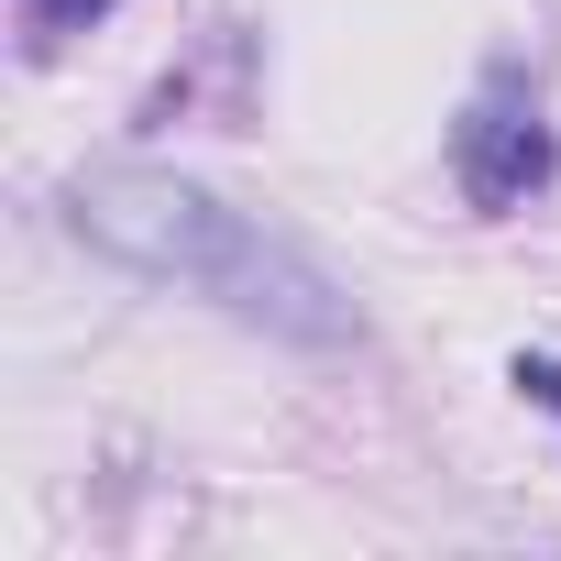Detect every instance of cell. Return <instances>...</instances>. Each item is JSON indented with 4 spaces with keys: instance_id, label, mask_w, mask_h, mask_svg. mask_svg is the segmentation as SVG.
Segmentation results:
<instances>
[{
    "instance_id": "2",
    "label": "cell",
    "mask_w": 561,
    "mask_h": 561,
    "mask_svg": "<svg viewBox=\"0 0 561 561\" xmlns=\"http://www.w3.org/2000/svg\"><path fill=\"white\" fill-rule=\"evenodd\" d=\"M550 122L539 111H517V100H473L462 111V133H451V176H462V198L473 209H528L539 187H550Z\"/></svg>"
},
{
    "instance_id": "3",
    "label": "cell",
    "mask_w": 561,
    "mask_h": 561,
    "mask_svg": "<svg viewBox=\"0 0 561 561\" xmlns=\"http://www.w3.org/2000/svg\"><path fill=\"white\" fill-rule=\"evenodd\" d=\"M12 12H23V45H34V56H56L67 34H89V23H111L122 0H12Z\"/></svg>"
},
{
    "instance_id": "1",
    "label": "cell",
    "mask_w": 561,
    "mask_h": 561,
    "mask_svg": "<svg viewBox=\"0 0 561 561\" xmlns=\"http://www.w3.org/2000/svg\"><path fill=\"white\" fill-rule=\"evenodd\" d=\"M67 231L89 253H111L122 275H154V287H187L209 309H231L242 331L264 342H298V353H353L364 342V309L353 287L298 242L275 231L264 209H231L220 187L198 176H165V165H89L67 187Z\"/></svg>"
},
{
    "instance_id": "4",
    "label": "cell",
    "mask_w": 561,
    "mask_h": 561,
    "mask_svg": "<svg viewBox=\"0 0 561 561\" xmlns=\"http://www.w3.org/2000/svg\"><path fill=\"white\" fill-rule=\"evenodd\" d=\"M517 386H528L539 408H561V364H550V353H517Z\"/></svg>"
}]
</instances>
